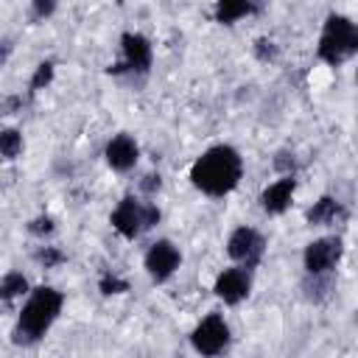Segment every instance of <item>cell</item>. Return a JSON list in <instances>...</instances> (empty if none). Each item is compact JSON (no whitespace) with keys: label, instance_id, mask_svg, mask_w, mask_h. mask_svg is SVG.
<instances>
[{"label":"cell","instance_id":"cell-1","mask_svg":"<svg viewBox=\"0 0 358 358\" xmlns=\"http://www.w3.org/2000/svg\"><path fill=\"white\" fill-rule=\"evenodd\" d=\"M187 179L199 193H204L210 199H224L243 179V157L235 145L215 143L193 159Z\"/></svg>","mask_w":358,"mask_h":358},{"label":"cell","instance_id":"cell-2","mask_svg":"<svg viewBox=\"0 0 358 358\" xmlns=\"http://www.w3.org/2000/svg\"><path fill=\"white\" fill-rule=\"evenodd\" d=\"M64 308V294L53 285H34L28 291V296L22 299L20 310H17V322H14V344H36L42 341L50 327L59 322Z\"/></svg>","mask_w":358,"mask_h":358},{"label":"cell","instance_id":"cell-3","mask_svg":"<svg viewBox=\"0 0 358 358\" xmlns=\"http://www.w3.org/2000/svg\"><path fill=\"white\" fill-rule=\"evenodd\" d=\"M358 56V22L347 14L330 11L316 39V59L327 67H341Z\"/></svg>","mask_w":358,"mask_h":358},{"label":"cell","instance_id":"cell-4","mask_svg":"<svg viewBox=\"0 0 358 358\" xmlns=\"http://www.w3.org/2000/svg\"><path fill=\"white\" fill-rule=\"evenodd\" d=\"M159 218H162V213L154 201H143L140 196H131V193L123 196L115 204V210L109 213L112 229L126 241H137L143 232L154 229L159 224Z\"/></svg>","mask_w":358,"mask_h":358},{"label":"cell","instance_id":"cell-5","mask_svg":"<svg viewBox=\"0 0 358 358\" xmlns=\"http://www.w3.org/2000/svg\"><path fill=\"white\" fill-rule=\"evenodd\" d=\"M190 347L193 352L204 355V358H213V355H221L229 350L232 344V330H229V322L224 319V313L218 310H210L207 316H201L193 330H190Z\"/></svg>","mask_w":358,"mask_h":358},{"label":"cell","instance_id":"cell-6","mask_svg":"<svg viewBox=\"0 0 358 358\" xmlns=\"http://www.w3.org/2000/svg\"><path fill=\"white\" fill-rule=\"evenodd\" d=\"M154 64V45L140 31H123L120 34V62L109 67L112 76H148Z\"/></svg>","mask_w":358,"mask_h":358},{"label":"cell","instance_id":"cell-7","mask_svg":"<svg viewBox=\"0 0 358 358\" xmlns=\"http://www.w3.org/2000/svg\"><path fill=\"white\" fill-rule=\"evenodd\" d=\"M266 255V235L257 229V227H235L227 238V257L235 263V266H243V268H257L260 260Z\"/></svg>","mask_w":358,"mask_h":358},{"label":"cell","instance_id":"cell-8","mask_svg":"<svg viewBox=\"0 0 358 358\" xmlns=\"http://www.w3.org/2000/svg\"><path fill=\"white\" fill-rule=\"evenodd\" d=\"M344 257V241L341 235H322L305 243L302 249V268L305 274H333L336 266Z\"/></svg>","mask_w":358,"mask_h":358},{"label":"cell","instance_id":"cell-9","mask_svg":"<svg viewBox=\"0 0 358 358\" xmlns=\"http://www.w3.org/2000/svg\"><path fill=\"white\" fill-rule=\"evenodd\" d=\"M179 266H182V252L171 238H157L143 255V268L157 285L168 282L179 271Z\"/></svg>","mask_w":358,"mask_h":358},{"label":"cell","instance_id":"cell-10","mask_svg":"<svg viewBox=\"0 0 358 358\" xmlns=\"http://www.w3.org/2000/svg\"><path fill=\"white\" fill-rule=\"evenodd\" d=\"M213 294H215V299H221L229 308L241 305L252 294V271L243 266H229V268L218 271L213 280Z\"/></svg>","mask_w":358,"mask_h":358},{"label":"cell","instance_id":"cell-11","mask_svg":"<svg viewBox=\"0 0 358 358\" xmlns=\"http://www.w3.org/2000/svg\"><path fill=\"white\" fill-rule=\"evenodd\" d=\"M294 196H296V176L294 173H280L274 182H268L263 190H260V210L266 215H282L291 204H294Z\"/></svg>","mask_w":358,"mask_h":358},{"label":"cell","instance_id":"cell-12","mask_svg":"<svg viewBox=\"0 0 358 358\" xmlns=\"http://www.w3.org/2000/svg\"><path fill=\"white\" fill-rule=\"evenodd\" d=\"M140 159V145L129 131H117L115 137L106 140L103 145V162L115 173H129Z\"/></svg>","mask_w":358,"mask_h":358},{"label":"cell","instance_id":"cell-13","mask_svg":"<svg viewBox=\"0 0 358 358\" xmlns=\"http://www.w3.org/2000/svg\"><path fill=\"white\" fill-rule=\"evenodd\" d=\"M341 218H347V210H344V204H341L336 196H330V193L319 196V199L305 210V224H308V227H330V224H336V221H341Z\"/></svg>","mask_w":358,"mask_h":358},{"label":"cell","instance_id":"cell-14","mask_svg":"<svg viewBox=\"0 0 358 358\" xmlns=\"http://www.w3.org/2000/svg\"><path fill=\"white\" fill-rule=\"evenodd\" d=\"M255 11H257L255 0H215V6H213V22H218V25H235L243 17L255 14Z\"/></svg>","mask_w":358,"mask_h":358},{"label":"cell","instance_id":"cell-15","mask_svg":"<svg viewBox=\"0 0 358 358\" xmlns=\"http://www.w3.org/2000/svg\"><path fill=\"white\" fill-rule=\"evenodd\" d=\"M31 288H34V285L28 282V277H25L22 271H6L3 280H0V299H3L6 305L14 302V299H25Z\"/></svg>","mask_w":358,"mask_h":358},{"label":"cell","instance_id":"cell-16","mask_svg":"<svg viewBox=\"0 0 358 358\" xmlns=\"http://www.w3.org/2000/svg\"><path fill=\"white\" fill-rule=\"evenodd\" d=\"M22 148H25L22 131L14 129V126H6V129L0 131V154H3V159H6V162H14L17 157H22Z\"/></svg>","mask_w":358,"mask_h":358},{"label":"cell","instance_id":"cell-17","mask_svg":"<svg viewBox=\"0 0 358 358\" xmlns=\"http://www.w3.org/2000/svg\"><path fill=\"white\" fill-rule=\"evenodd\" d=\"M53 76H56V64H53L50 59L39 62V64L34 67V76H31V81H28V95H34V92L45 90V87L53 81Z\"/></svg>","mask_w":358,"mask_h":358},{"label":"cell","instance_id":"cell-18","mask_svg":"<svg viewBox=\"0 0 358 358\" xmlns=\"http://www.w3.org/2000/svg\"><path fill=\"white\" fill-rule=\"evenodd\" d=\"M28 232L34 235V238H50L53 232H56V218L53 215H48V213H39L36 218H31L28 221Z\"/></svg>","mask_w":358,"mask_h":358},{"label":"cell","instance_id":"cell-19","mask_svg":"<svg viewBox=\"0 0 358 358\" xmlns=\"http://www.w3.org/2000/svg\"><path fill=\"white\" fill-rule=\"evenodd\" d=\"M98 291H101L103 296L126 294V291H129V280H123V277H117V274L106 271V274H101V280H98Z\"/></svg>","mask_w":358,"mask_h":358},{"label":"cell","instance_id":"cell-20","mask_svg":"<svg viewBox=\"0 0 358 358\" xmlns=\"http://www.w3.org/2000/svg\"><path fill=\"white\" fill-rule=\"evenodd\" d=\"M34 260H36L39 266H45V268H56V266H62L67 257H64V252H62L59 246H39V249L34 252Z\"/></svg>","mask_w":358,"mask_h":358},{"label":"cell","instance_id":"cell-21","mask_svg":"<svg viewBox=\"0 0 358 358\" xmlns=\"http://www.w3.org/2000/svg\"><path fill=\"white\" fill-rule=\"evenodd\" d=\"M59 8V0H31V14L34 20H50Z\"/></svg>","mask_w":358,"mask_h":358},{"label":"cell","instance_id":"cell-22","mask_svg":"<svg viewBox=\"0 0 358 358\" xmlns=\"http://www.w3.org/2000/svg\"><path fill=\"white\" fill-rule=\"evenodd\" d=\"M277 45L271 42V39H266V36H260L257 42H255V56L260 59V62H274L277 59Z\"/></svg>","mask_w":358,"mask_h":358},{"label":"cell","instance_id":"cell-23","mask_svg":"<svg viewBox=\"0 0 358 358\" xmlns=\"http://www.w3.org/2000/svg\"><path fill=\"white\" fill-rule=\"evenodd\" d=\"M140 187H143L148 196H154V193L162 187V179H159V173H148V176L143 179V185H140Z\"/></svg>","mask_w":358,"mask_h":358}]
</instances>
